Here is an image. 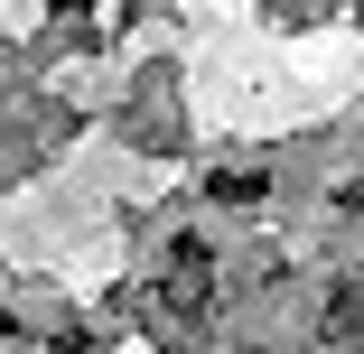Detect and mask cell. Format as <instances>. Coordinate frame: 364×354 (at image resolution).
Returning a JSON list of instances; mask_svg holds the SVG:
<instances>
[{"mask_svg": "<svg viewBox=\"0 0 364 354\" xmlns=\"http://www.w3.org/2000/svg\"><path fill=\"white\" fill-rule=\"evenodd\" d=\"M327 336H364V280L327 299Z\"/></svg>", "mask_w": 364, "mask_h": 354, "instance_id": "1", "label": "cell"}, {"mask_svg": "<svg viewBox=\"0 0 364 354\" xmlns=\"http://www.w3.org/2000/svg\"><path fill=\"white\" fill-rule=\"evenodd\" d=\"M47 10H94V0H47Z\"/></svg>", "mask_w": 364, "mask_h": 354, "instance_id": "3", "label": "cell"}, {"mask_svg": "<svg viewBox=\"0 0 364 354\" xmlns=\"http://www.w3.org/2000/svg\"><path fill=\"white\" fill-rule=\"evenodd\" d=\"M10 336H19V326H10V317H0V354H10Z\"/></svg>", "mask_w": 364, "mask_h": 354, "instance_id": "4", "label": "cell"}, {"mask_svg": "<svg viewBox=\"0 0 364 354\" xmlns=\"http://www.w3.org/2000/svg\"><path fill=\"white\" fill-rule=\"evenodd\" d=\"M252 196H262L252 168H225V177H215V205H252Z\"/></svg>", "mask_w": 364, "mask_h": 354, "instance_id": "2", "label": "cell"}]
</instances>
